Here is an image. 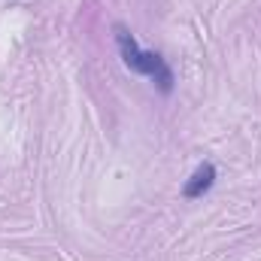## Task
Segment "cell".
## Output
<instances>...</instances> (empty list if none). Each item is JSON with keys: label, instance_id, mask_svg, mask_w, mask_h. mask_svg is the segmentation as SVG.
Segmentation results:
<instances>
[{"label": "cell", "instance_id": "obj_1", "mask_svg": "<svg viewBox=\"0 0 261 261\" xmlns=\"http://www.w3.org/2000/svg\"><path fill=\"white\" fill-rule=\"evenodd\" d=\"M113 37H116V46H119V55H122V64L128 67L130 73L137 76H146L158 85L161 94H170L173 85H176V76L167 64V58L161 52H152V49H143L134 34H130L125 24H113Z\"/></svg>", "mask_w": 261, "mask_h": 261}, {"label": "cell", "instance_id": "obj_2", "mask_svg": "<svg viewBox=\"0 0 261 261\" xmlns=\"http://www.w3.org/2000/svg\"><path fill=\"white\" fill-rule=\"evenodd\" d=\"M213 186H216V164H213V161H203V164H197L195 167V173L186 179V186H182V197L197 200V197L206 195Z\"/></svg>", "mask_w": 261, "mask_h": 261}]
</instances>
